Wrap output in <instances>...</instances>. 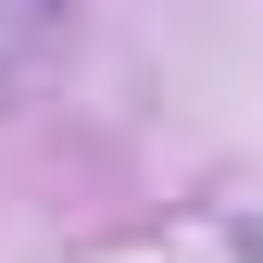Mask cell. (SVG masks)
<instances>
[{
  "label": "cell",
  "mask_w": 263,
  "mask_h": 263,
  "mask_svg": "<svg viewBox=\"0 0 263 263\" xmlns=\"http://www.w3.org/2000/svg\"><path fill=\"white\" fill-rule=\"evenodd\" d=\"M63 50V0H0V101Z\"/></svg>",
  "instance_id": "obj_1"
}]
</instances>
